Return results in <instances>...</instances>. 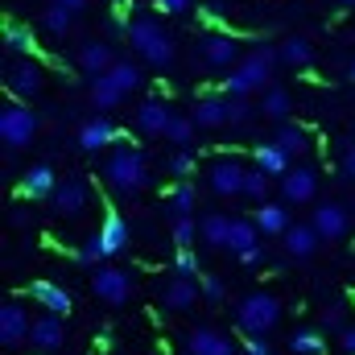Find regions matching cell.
Returning <instances> with one entry per match:
<instances>
[{
    "mask_svg": "<svg viewBox=\"0 0 355 355\" xmlns=\"http://www.w3.org/2000/svg\"><path fill=\"white\" fill-rule=\"evenodd\" d=\"M281 67V54H277V46H257L252 54H244L240 58V67L236 71H227V79H223V91L227 95H252V91H265L272 87V71Z\"/></svg>",
    "mask_w": 355,
    "mask_h": 355,
    "instance_id": "cell-1",
    "label": "cell"
},
{
    "mask_svg": "<svg viewBox=\"0 0 355 355\" xmlns=\"http://www.w3.org/2000/svg\"><path fill=\"white\" fill-rule=\"evenodd\" d=\"M128 42H132V50L149 62V67H157V71H166V67H174V37L162 29V21H153V17H137L132 25H128Z\"/></svg>",
    "mask_w": 355,
    "mask_h": 355,
    "instance_id": "cell-2",
    "label": "cell"
},
{
    "mask_svg": "<svg viewBox=\"0 0 355 355\" xmlns=\"http://www.w3.org/2000/svg\"><path fill=\"white\" fill-rule=\"evenodd\" d=\"M103 178H107V186H112L116 194H141V190L149 186V162H145L141 149L124 145V149H116V153L107 157Z\"/></svg>",
    "mask_w": 355,
    "mask_h": 355,
    "instance_id": "cell-3",
    "label": "cell"
},
{
    "mask_svg": "<svg viewBox=\"0 0 355 355\" xmlns=\"http://www.w3.org/2000/svg\"><path fill=\"white\" fill-rule=\"evenodd\" d=\"M236 322H240L244 335H268V331H277V322H281V297L265 293V289H252L248 297H240Z\"/></svg>",
    "mask_w": 355,
    "mask_h": 355,
    "instance_id": "cell-4",
    "label": "cell"
},
{
    "mask_svg": "<svg viewBox=\"0 0 355 355\" xmlns=\"http://www.w3.org/2000/svg\"><path fill=\"white\" fill-rule=\"evenodd\" d=\"M37 128H42V120H37V112L25 99H8L0 107V141L8 149H25L37 137Z\"/></svg>",
    "mask_w": 355,
    "mask_h": 355,
    "instance_id": "cell-5",
    "label": "cell"
},
{
    "mask_svg": "<svg viewBox=\"0 0 355 355\" xmlns=\"http://www.w3.org/2000/svg\"><path fill=\"white\" fill-rule=\"evenodd\" d=\"M4 83H8V95L12 99H33V95H42V87H46V75H42V67L33 58L21 54L17 62H8Z\"/></svg>",
    "mask_w": 355,
    "mask_h": 355,
    "instance_id": "cell-6",
    "label": "cell"
},
{
    "mask_svg": "<svg viewBox=\"0 0 355 355\" xmlns=\"http://www.w3.org/2000/svg\"><path fill=\"white\" fill-rule=\"evenodd\" d=\"M91 293L107 306H124L132 297V277L124 268H112V265H99L95 277H91Z\"/></svg>",
    "mask_w": 355,
    "mask_h": 355,
    "instance_id": "cell-7",
    "label": "cell"
},
{
    "mask_svg": "<svg viewBox=\"0 0 355 355\" xmlns=\"http://www.w3.org/2000/svg\"><path fill=\"white\" fill-rule=\"evenodd\" d=\"M198 54H202V67H211V71H236L240 67V42L236 37H227V33H207L202 42H198Z\"/></svg>",
    "mask_w": 355,
    "mask_h": 355,
    "instance_id": "cell-8",
    "label": "cell"
},
{
    "mask_svg": "<svg viewBox=\"0 0 355 355\" xmlns=\"http://www.w3.org/2000/svg\"><path fill=\"white\" fill-rule=\"evenodd\" d=\"M29 331H33V318L21 302H4L0 306V343L4 347H21L29 343Z\"/></svg>",
    "mask_w": 355,
    "mask_h": 355,
    "instance_id": "cell-9",
    "label": "cell"
},
{
    "mask_svg": "<svg viewBox=\"0 0 355 355\" xmlns=\"http://www.w3.org/2000/svg\"><path fill=\"white\" fill-rule=\"evenodd\" d=\"M244 174H248V166H240L236 157H219V162H211L207 182H211L215 194L232 198V194H244Z\"/></svg>",
    "mask_w": 355,
    "mask_h": 355,
    "instance_id": "cell-10",
    "label": "cell"
},
{
    "mask_svg": "<svg viewBox=\"0 0 355 355\" xmlns=\"http://www.w3.org/2000/svg\"><path fill=\"white\" fill-rule=\"evenodd\" d=\"M190 116H194V124L207 128V132H211V128H227V124H232V95H227V91H223V95H202Z\"/></svg>",
    "mask_w": 355,
    "mask_h": 355,
    "instance_id": "cell-11",
    "label": "cell"
},
{
    "mask_svg": "<svg viewBox=\"0 0 355 355\" xmlns=\"http://www.w3.org/2000/svg\"><path fill=\"white\" fill-rule=\"evenodd\" d=\"M87 182L83 178H67V182H58L54 186V194H50V202H54V211L58 215H67V219H75V215H83L87 211Z\"/></svg>",
    "mask_w": 355,
    "mask_h": 355,
    "instance_id": "cell-12",
    "label": "cell"
},
{
    "mask_svg": "<svg viewBox=\"0 0 355 355\" xmlns=\"http://www.w3.org/2000/svg\"><path fill=\"white\" fill-rule=\"evenodd\" d=\"M174 107L166 103V99H145L141 107H137V128L141 132H149V137H166V128L174 124Z\"/></svg>",
    "mask_w": 355,
    "mask_h": 355,
    "instance_id": "cell-13",
    "label": "cell"
},
{
    "mask_svg": "<svg viewBox=\"0 0 355 355\" xmlns=\"http://www.w3.org/2000/svg\"><path fill=\"white\" fill-rule=\"evenodd\" d=\"M314 227H318L322 240H343V236L352 232L347 207H343V202H322V207L314 211Z\"/></svg>",
    "mask_w": 355,
    "mask_h": 355,
    "instance_id": "cell-14",
    "label": "cell"
},
{
    "mask_svg": "<svg viewBox=\"0 0 355 355\" xmlns=\"http://www.w3.org/2000/svg\"><path fill=\"white\" fill-rule=\"evenodd\" d=\"M281 194H285V202H310L314 194H318V174L310 170V166H297V170H289V174L281 178Z\"/></svg>",
    "mask_w": 355,
    "mask_h": 355,
    "instance_id": "cell-15",
    "label": "cell"
},
{
    "mask_svg": "<svg viewBox=\"0 0 355 355\" xmlns=\"http://www.w3.org/2000/svg\"><path fill=\"white\" fill-rule=\"evenodd\" d=\"M62 339H67V331H62V314H42V318H33V331H29V343L37 347V352H58L62 347Z\"/></svg>",
    "mask_w": 355,
    "mask_h": 355,
    "instance_id": "cell-16",
    "label": "cell"
},
{
    "mask_svg": "<svg viewBox=\"0 0 355 355\" xmlns=\"http://www.w3.org/2000/svg\"><path fill=\"white\" fill-rule=\"evenodd\" d=\"M124 132L112 124V120H103V116H95V120H87L83 128H79V145L87 149V153H99V149H107V145H116Z\"/></svg>",
    "mask_w": 355,
    "mask_h": 355,
    "instance_id": "cell-17",
    "label": "cell"
},
{
    "mask_svg": "<svg viewBox=\"0 0 355 355\" xmlns=\"http://www.w3.org/2000/svg\"><path fill=\"white\" fill-rule=\"evenodd\" d=\"M318 227L314 223H293L289 232H285V252L293 257V261H310L314 252H318Z\"/></svg>",
    "mask_w": 355,
    "mask_h": 355,
    "instance_id": "cell-18",
    "label": "cell"
},
{
    "mask_svg": "<svg viewBox=\"0 0 355 355\" xmlns=\"http://www.w3.org/2000/svg\"><path fill=\"white\" fill-rule=\"evenodd\" d=\"M29 297L42 306V310H50V314H71V293L62 289V285H54V281H33L29 285Z\"/></svg>",
    "mask_w": 355,
    "mask_h": 355,
    "instance_id": "cell-19",
    "label": "cell"
},
{
    "mask_svg": "<svg viewBox=\"0 0 355 355\" xmlns=\"http://www.w3.org/2000/svg\"><path fill=\"white\" fill-rule=\"evenodd\" d=\"M198 293H202V285H198L194 277H182V272H178V281H170V285H166L162 302H166V310L182 314V310H190V306L198 302Z\"/></svg>",
    "mask_w": 355,
    "mask_h": 355,
    "instance_id": "cell-20",
    "label": "cell"
},
{
    "mask_svg": "<svg viewBox=\"0 0 355 355\" xmlns=\"http://www.w3.org/2000/svg\"><path fill=\"white\" fill-rule=\"evenodd\" d=\"M79 67L95 79V75H103V71L116 67V54H112L107 42H83V50H79Z\"/></svg>",
    "mask_w": 355,
    "mask_h": 355,
    "instance_id": "cell-21",
    "label": "cell"
},
{
    "mask_svg": "<svg viewBox=\"0 0 355 355\" xmlns=\"http://www.w3.org/2000/svg\"><path fill=\"white\" fill-rule=\"evenodd\" d=\"M261 244V227L257 219H232V236H227V252L232 257H244Z\"/></svg>",
    "mask_w": 355,
    "mask_h": 355,
    "instance_id": "cell-22",
    "label": "cell"
},
{
    "mask_svg": "<svg viewBox=\"0 0 355 355\" xmlns=\"http://www.w3.org/2000/svg\"><path fill=\"white\" fill-rule=\"evenodd\" d=\"M257 227H261V236H285L293 223H289V211L281 207V202H261L257 207Z\"/></svg>",
    "mask_w": 355,
    "mask_h": 355,
    "instance_id": "cell-23",
    "label": "cell"
},
{
    "mask_svg": "<svg viewBox=\"0 0 355 355\" xmlns=\"http://www.w3.org/2000/svg\"><path fill=\"white\" fill-rule=\"evenodd\" d=\"M99 240L107 244V252H112V257H120V252L128 248V223H124V215L107 211V215H103V223H99Z\"/></svg>",
    "mask_w": 355,
    "mask_h": 355,
    "instance_id": "cell-24",
    "label": "cell"
},
{
    "mask_svg": "<svg viewBox=\"0 0 355 355\" xmlns=\"http://www.w3.org/2000/svg\"><path fill=\"white\" fill-rule=\"evenodd\" d=\"M54 186H58V178H54L50 166H33V170H25V178H21V194L25 198H50Z\"/></svg>",
    "mask_w": 355,
    "mask_h": 355,
    "instance_id": "cell-25",
    "label": "cell"
},
{
    "mask_svg": "<svg viewBox=\"0 0 355 355\" xmlns=\"http://www.w3.org/2000/svg\"><path fill=\"white\" fill-rule=\"evenodd\" d=\"M277 54H281V67H293V71H306L314 62V46L306 37H285L277 46Z\"/></svg>",
    "mask_w": 355,
    "mask_h": 355,
    "instance_id": "cell-26",
    "label": "cell"
},
{
    "mask_svg": "<svg viewBox=\"0 0 355 355\" xmlns=\"http://www.w3.org/2000/svg\"><path fill=\"white\" fill-rule=\"evenodd\" d=\"M120 99H124V87H120V83H116V79H112L107 71L91 79V103H95L99 112H112V107H116Z\"/></svg>",
    "mask_w": 355,
    "mask_h": 355,
    "instance_id": "cell-27",
    "label": "cell"
},
{
    "mask_svg": "<svg viewBox=\"0 0 355 355\" xmlns=\"http://www.w3.org/2000/svg\"><path fill=\"white\" fill-rule=\"evenodd\" d=\"M4 46H8L12 54H25V58L37 54V37H33V29H29L25 21H8V25H4Z\"/></svg>",
    "mask_w": 355,
    "mask_h": 355,
    "instance_id": "cell-28",
    "label": "cell"
},
{
    "mask_svg": "<svg viewBox=\"0 0 355 355\" xmlns=\"http://www.w3.org/2000/svg\"><path fill=\"white\" fill-rule=\"evenodd\" d=\"M202 240L211 244V248H227V236H232V215H223V211H211V215H202Z\"/></svg>",
    "mask_w": 355,
    "mask_h": 355,
    "instance_id": "cell-29",
    "label": "cell"
},
{
    "mask_svg": "<svg viewBox=\"0 0 355 355\" xmlns=\"http://www.w3.org/2000/svg\"><path fill=\"white\" fill-rule=\"evenodd\" d=\"M257 166L272 178H285L289 174V153H285L277 141H272V145H257Z\"/></svg>",
    "mask_w": 355,
    "mask_h": 355,
    "instance_id": "cell-30",
    "label": "cell"
},
{
    "mask_svg": "<svg viewBox=\"0 0 355 355\" xmlns=\"http://www.w3.org/2000/svg\"><path fill=\"white\" fill-rule=\"evenodd\" d=\"M289 352L293 355H327V339H322V331L302 327V331L289 335Z\"/></svg>",
    "mask_w": 355,
    "mask_h": 355,
    "instance_id": "cell-31",
    "label": "cell"
},
{
    "mask_svg": "<svg viewBox=\"0 0 355 355\" xmlns=\"http://www.w3.org/2000/svg\"><path fill=\"white\" fill-rule=\"evenodd\" d=\"M289 107H293V99H289L285 87H265L261 91V112H265V120H285Z\"/></svg>",
    "mask_w": 355,
    "mask_h": 355,
    "instance_id": "cell-32",
    "label": "cell"
},
{
    "mask_svg": "<svg viewBox=\"0 0 355 355\" xmlns=\"http://www.w3.org/2000/svg\"><path fill=\"white\" fill-rule=\"evenodd\" d=\"M277 145H281L289 157H297V153H306V149H310V132H306V128H297V124H281Z\"/></svg>",
    "mask_w": 355,
    "mask_h": 355,
    "instance_id": "cell-33",
    "label": "cell"
},
{
    "mask_svg": "<svg viewBox=\"0 0 355 355\" xmlns=\"http://www.w3.org/2000/svg\"><path fill=\"white\" fill-rule=\"evenodd\" d=\"M107 75H112V79H116V83L124 87V95H128V91H137L141 83H145V75H141V67H137V62H120V58H116V67H112Z\"/></svg>",
    "mask_w": 355,
    "mask_h": 355,
    "instance_id": "cell-34",
    "label": "cell"
},
{
    "mask_svg": "<svg viewBox=\"0 0 355 355\" xmlns=\"http://www.w3.org/2000/svg\"><path fill=\"white\" fill-rule=\"evenodd\" d=\"M42 25H46L50 33H67V29L75 25V12H71V8H62V4L54 0V4H50V8L42 12Z\"/></svg>",
    "mask_w": 355,
    "mask_h": 355,
    "instance_id": "cell-35",
    "label": "cell"
},
{
    "mask_svg": "<svg viewBox=\"0 0 355 355\" xmlns=\"http://www.w3.org/2000/svg\"><path fill=\"white\" fill-rule=\"evenodd\" d=\"M268 178L261 166H252L248 174H244V198H252V202H265V194H268Z\"/></svg>",
    "mask_w": 355,
    "mask_h": 355,
    "instance_id": "cell-36",
    "label": "cell"
},
{
    "mask_svg": "<svg viewBox=\"0 0 355 355\" xmlns=\"http://www.w3.org/2000/svg\"><path fill=\"white\" fill-rule=\"evenodd\" d=\"M194 132H198L194 116H174V124L166 128V141H174V145H190V141H194Z\"/></svg>",
    "mask_w": 355,
    "mask_h": 355,
    "instance_id": "cell-37",
    "label": "cell"
},
{
    "mask_svg": "<svg viewBox=\"0 0 355 355\" xmlns=\"http://www.w3.org/2000/svg\"><path fill=\"white\" fill-rule=\"evenodd\" d=\"M103 261H112V252H107V244H103L99 232H95L87 244L79 248V265H103Z\"/></svg>",
    "mask_w": 355,
    "mask_h": 355,
    "instance_id": "cell-38",
    "label": "cell"
},
{
    "mask_svg": "<svg viewBox=\"0 0 355 355\" xmlns=\"http://www.w3.org/2000/svg\"><path fill=\"white\" fill-rule=\"evenodd\" d=\"M198 236H202V227H198L190 215H178V223H174V244H178V248H190Z\"/></svg>",
    "mask_w": 355,
    "mask_h": 355,
    "instance_id": "cell-39",
    "label": "cell"
},
{
    "mask_svg": "<svg viewBox=\"0 0 355 355\" xmlns=\"http://www.w3.org/2000/svg\"><path fill=\"white\" fill-rule=\"evenodd\" d=\"M194 202H198V198H194V186L182 178V182H178V190H174V211H178V215H190V211H194Z\"/></svg>",
    "mask_w": 355,
    "mask_h": 355,
    "instance_id": "cell-40",
    "label": "cell"
},
{
    "mask_svg": "<svg viewBox=\"0 0 355 355\" xmlns=\"http://www.w3.org/2000/svg\"><path fill=\"white\" fill-rule=\"evenodd\" d=\"M198 285H202V297H207V302H223V297H227L223 277H198Z\"/></svg>",
    "mask_w": 355,
    "mask_h": 355,
    "instance_id": "cell-41",
    "label": "cell"
},
{
    "mask_svg": "<svg viewBox=\"0 0 355 355\" xmlns=\"http://www.w3.org/2000/svg\"><path fill=\"white\" fill-rule=\"evenodd\" d=\"M174 268L182 272V277H198V257H194L190 248H178V261H174Z\"/></svg>",
    "mask_w": 355,
    "mask_h": 355,
    "instance_id": "cell-42",
    "label": "cell"
},
{
    "mask_svg": "<svg viewBox=\"0 0 355 355\" xmlns=\"http://www.w3.org/2000/svg\"><path fill=\"white\" fill-rule=\"evenodd\" d=\"M170 174H174V178H190V174H194V157H190L186 149L170 157Z\"/></svg>",
    "mask_w": 355,
    "mask_h": 355,
    "instance_id": "cell-43",
    "label": "cell"
},
{
    "mask_svg": "<svg viewBox=\"0 0 355 355\" xmlns=\"http://www.w3.org/2000/svg\"><path fill=\"white\" fill-rule=\"evenodd\" d=\"M244 355H272V347L265 343V335H248V343H244Z\"/></svg>",
    "mask_w": 355,
    "mask_h": 355,
    "instance_id": "cell-44",
    "label": "cell"
},
{
    "mask_svg": "<svg viewBox=\"0 0 355 355\" xmlns=\"http://www.w3.org/2000/svg\"><path fill=\"white\" fill-rule=\"evenodd\" d=\"M157 8H162V12H190V0H157Z\"/></svg>",
    "mask_w": 355,
    "mask_h": 355,
    "instance_id": "cell-45",
    "label": "cell"
},
{
    "mask_svg": "<svg viewBox=\"0 0 355 355\" xmlns=\"http://www.w3.org/2000/svg\"><path fill=\"white\" fill-rule=\"evenodd\" d=\"M339 347L347 355H355V327H343V331H339Z\"/></svg>",
    "mask_w": 355,
    "mask_h": 355,
    "instance_id": "cell-46",
    "label": "cell"
},
{
    "mask_svg": "<svg viewBox=\"0 0 355 355\" xmlns=\"http://www.w3.org/2000/svg\"><path fill=\"white\" fill-rule=\"evenodd\" d=\"M207 355H240V347H236L232 339H219V343H215V347H211Z\"/></svg>",
    "mask_w": 355,
    "mask_h": 355,
    "instance_id": "cell-47",
    "label": "cell"
},
{
    "mask_svg": "<svg viewBox=\"0 0 355 355\" xmlns=\"http://www.w3.org/2000/svg\"><path fill=\"white\" fill-rule=\"evenodd\" d=\"M343 174H347V178H355V145L347 149V153H343Z\"/></svg>",
    "mask_w": 355,
    "mask_h": 355,
    "instance_id": "cell-48",
    "label": "cell"
},
{
    "mask_svg": "<svg viewBox=\"0 0 355 355\" xmlns=\"http://www.w3.org/2000/svg\"><path fill=\"white\" fill-rule=\"evenodd\" d=\"M261 257H265V252H261V244H257L252 252H244V257H240V265H261Z\"/></svg>",
    "mask_w": 355,
    "mask_h": 355,
    "instance_id": "cell-49",
    "label": "cell"
},
{
    "mask_svg": "<svg viewBox=\"0 0 355 355\" xmlns=\"http://www.w3.org/2000/svg\"><path fill=\"white\" fill-rule=\"evenodd\" d=\"M327 327L339 331V327H343V310H327Z\"/></svg>",
    "mask_w": 355,
    "mask_h": 355,
    "instance_id": "cell-50",
    "label": "cell"
},
{
    "mask_svg": "<svg viewBox=\"0 0 355 355\" xmlns=\"http://www.w3.org/2000/svg\"><path fill=\"white\" fill-rule=\"evenodd\" d=\"M58 4L71 8V12H83V8H87V0H58Z\"/></svg>",
    "mask_w": 355,
    "mask_h": 355,
    "instance_id": "cell-51",
    "label": "cell"
},
{
    "mask_svg": "<svg viewBox=\"0 0 355 355\" xmlns=\"http://www.w3.org/2000/svg\"><path fill=\"white\" fill-rule=\"evenodd\" d=\"M339 4H343V8H355V0H339Z\"/></svg>",
    "mask_w": 355,
    "mask_h": 355,
    "instance_id": "cell-52",
    "label": "cell"
},
{
    "mask_svg": "<svg viewBox=\"0 0 355 355\" xmlns=\"http://www.w3.org/2000/svg\"><path fill=\"white\" fill-rule=\"evenodd\" d=\"M347 75H352V83H355V62H352V67H347Z\"/></svg>",
    "mask_w": 355,
    "mask_h": 355,
    "instance_id": "cell-53",
    "label": "cell"
}]
</instances>
